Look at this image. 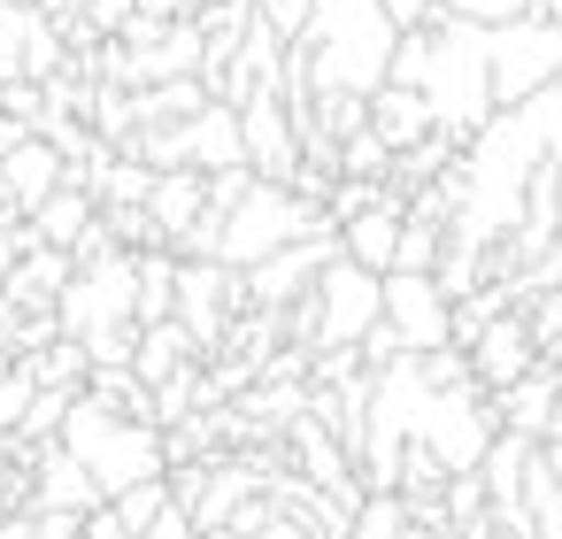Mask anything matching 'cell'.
I'll use <instances>...</instances> for the list:
<instances>
[{"label": "cell", "instance_id": "6da1fadb", "mask_svg": "<svg viewBox=\"0 0 562 539\" xmlns=\"http://www.w3.org/2000/svg\"><path fill=\"white\" fill-rule=\"evenodd\" d=\"M416 93L431 109V132H447L462 147L493 116V93H485V24L424 16V78H416Z\"/></svg>", "mask_w": 562, "mask_h": 539}, {"label": "cell", "instance_id": "7a4b0ae2", "mask_svg": "<svg viewBox=\"0 0 562 539\" xmlns=\"http://www.w3.org/2000/svg\"><path fill=\"white\" fill-rule=\"evenodd\" d=\"M78 462H86V478L101 485V501L109 493H124V485H139V478H162V424H139V416H116L109 401H93V393H70V408H63V431H55Z\"/></svg>", "mask_w": 562, "mask_h": 539}, {"label": "cell", "instance_id": "3957f363", "mask_svg": "<svg viewBox=\"0 0 562 539\" xmlns=\"http://www.w3.org/2000/svg\"><path fill=\"white\" fill-rule=\"evenodd\" d=\"M308 232H331V216H324L316 201H301L285 178H247V193L224 209L209 255H216L224 270H255L262 255H278V247H293V239H308Z\"/></svg>", "mask_w": 562, "mask_h": 539}, {"label": "cell", "instance_id": "277c9868", "mask_svg": "<svg viewBox=\"0 0 562 539\" xmlns=\"http://www.w3.org/2000/svg\"><path fill=\"white\" fill-rule=\"evenodd\" d=\"M554 78H562V24H547V16L485 24V93H493V109H516Z\"/></svg>", "mask_w": 562, "mask_h": 539}, {"label": "cell", "instance_id": "5b68a950", "mask_svg": "<svg viewBox=\"0 0 562 539\" xmlns=\"http://www.w3.org/2000/svg\"><path fill=\"white\" fill-rule=\"evenodd\" d=\"M170 316L186 324L193 355H216L224 332H232V316H239V270H224L216 255H178V301H170Z\"/></svg>", "mask_w": 562, "mask_h": 539}, {"label": "cell", "instance_id": "8992f818", "mask_svg": "<svg viewBox=\"0 0 562 539\" xmlns=\"http://www.w3.org/2000/svg\"><path fill=\"white\" fill-rule=\"evenodd\" d=\"M378 316L393 324V339L408 355L447 347V293L431 285V270H385L378 278Z\"/></svg>", "mask_w": 562, "mask_h": 539}, {"label": "cell", "instance_id": "52a82bcc", "mask_svg": "<svg viewBox=\"0 0 562 539\" xmlns=\"http://www.w3.org/2000/svg\"><path fill=\"white\" fill-rule=\"evenodd\" d=\"M239 162L255 178H285L301 162V132H293V116H285L278 93H247L239 101Z\"/></svg>", "mask_w": 562, "mask_h": 539}, {"label": "cell", "instance_id": "ba28073f", "mask_svg": "<svg viewBox=\"0 0 562 539\" xmlns=\"http://www.w3.org/2000/svg\"><path fill=\"white\" fill-rule=\"evenodd\" d=\"M462 362H470L477 393H501V385H516V378L539 362V347H531L524 316H516V308H501V316H485V324H477V339L462 347Z\"/></svg>", "mask_w": 562, "mask_h": 539}, {"label": "cell", "instance_id": "9c48e42d", "mask_svg": "<svg viewBox=\"0 0 562 539\" xmlns=\"http://www.w3.org/2000/svg\"><path fill=\"white\" fill-rule=\"evenodd\" d=\"M401 201H408V193L385 186V201H370V209L347 216V224H331V232H339V255L385 278V270H393V239H401Z\"/></svg>", "mask_w": 562, "mask_h": 539}, {"label": "cell", "instance_id": "30bf717a", "mask_svg": "<svg viewBox=\"0 0 562 539\" xmlns=\"http://www.w3.org/2000/svg\"><path fill=\"white\" fill-rule=\"evenodd\" d=\"M485 408H493V424L501 431H524V439H547L554 431V370H547V355L516 378V385H501V393H485Z\"/></svg>", "mask_w": 562, "mask_h": 539}, {"label": "cell", "instance_id": "8fae6325", "mask_svg": "<svg viewBox=\"0 0 562 539\" xmlns=\"http://www.w3.org/2000/svg\"><path fill=\"white\" fill-rule=\"evenodd\" d=\"M186 170H239V109L232 101H201L186 116Z\"/></svg>", "mask_w": 562, "mask_h": 539}, {"label": "cell", "instance_id": "7c38bea8", "mask_svg": "<svg viewBox=\"0 0 562 539\" xmlns=\"http://www.w3.org/2000/svg\"><path fill=\"white\" fill-rule=\"evenodd\" d=\"M0 186H9V201H16V209H40V201L63 186V155L32 132V139H16L9 155H0Z\"/></svg>", "mask_w": 562, "mask_h": 539}, {"label": "cell", "instance_id": "4fadbf2b", "mask_svg": "<svg viewBox=\"0 0 562 539\" xmlns=\"http://www.w3.org/2000/svg\"><path fill=\"white\" fill-rule=\"evenodd\" d=\"M362 132H370V139H385V147L401 155L408 139H424V132H431V109H424V93H416V86H378V93H370V109H362Z\"/></svg>", "mask_w": 562, "mask_h": 539}, {"label": "cell", "instance_id": "5bb4252c", "mask_svg": "<svg viewBox=\"0 0 562 539\" xmlns=\"http://www.w3.org/2000/svg\"><path fill=\"white\" fill-rule=\"evenodd\" d=\"M147 216H155V232H162V247L201 216V170H155V186H147V201H139Z\"/></svg>", "mask_w": 562, "mask_h": 539}, {"label": "cell", "instance_id": "9a60e30c", "mask_svg": "<svg viewBox=\"0 0 562 539\" xmlns=\"http://www.w3.org/2000/svg\"><path fill=\"white\" fill-rule=\"evenodd\" d=\"M24 224H32L40 247H63V255H70V239L93 224V193H86V186H55L40 209H24Z\"/></svg>", "mask_w": 562, "mask_h": 539}, {"label": "cell", "instance_id": "2e32d148", "mask_svg": "<svg viewBox=\"0 0 562 539\" xmlns=\"http://www.w3.org/2000/svg\"><path fill=\"white\" fill-rule=\"evenodd\" d=\"M186 362H201V355H193V339H186L178 316L139 324V339H132V378H139V385H155V378H170V370H186Z\"/></svg>", "mask_w": 562, "mask_h": 539}, {"label": "cell", "instance_id": "e0dca14e", "mask_svg": "<svg viewBox=\"0 0 562 539\" xmlns=\"http://www.w3.org/2000/svg\"><path fill=\"white\" fill-rule=\"evenodd\" d=\"M201 101H209L201 78H162V86H139V93H132V124H178V116H193Z\"/></svg>", "mask_w": 562, "mask_h": 539}, {"label": "cell", "instance_id": "ac0fdd59", "mask_svg": "<svg viewBox=\"0 0 562 539\" xmlns=\"http://www.w3.org/2000/svg\"><path fill=\"white\" fill-rule=\"evenodd\" d=\"M24 370H32V385H55V393H78L93 362H86V347H78V339H63V332H55L47 347H32V355H24Z\"/></svg>", "mask_w": 562, "mask_h": 539}, {"label": "cell", "instance_id": "d6986e66", "mask_svg": "<svg viewBox=\"0 0 562 539\" xmlns=\"http://www.w3.org/2000/svg\"><path fill=\"white\" fill-rule=\"evenodd\" d=\"M439 247H447V232H439L431 216H408V209H401V239H393V270H431V262H439Z\"/></svg>", "mask_w": 562, "mask_h": 539}, {"label": "cell", "instance_id": "ffe728a7", "mask_svg": "<svg viewBox=\"0 0 562 539\" xmlns=\"http://www.w3.org/2000/svg\"><path fill=\"white\" fill-rule=\"evenodd\" d=\"M162 501H170V478H139V485H124V493H109V508L124 516V531H132V539L147 531V516H155Z\"/></svg>", "mask_w": 562, "mask_h": 539}, {"label": "cell", "instance_id": "44dd1931", "mask_svg": "<svg viewBox=\"0 0 562 539\" xmlns=\"http://www.w3.org/2000/svg\"><path fill=\"white\" fill-rule=\"evenodd\" d=\"M385 162H393L385 139H370V132H347L339 139V178H385Z\"/></svg>", "mask_w": 562, "mask_h": 539}, {"label": "cell", "instance_id": "7402d4cb", "mask_svg": "<svg viewBox=\"0 0 562 539\" xmlns=\"http://www.w3.org/2000/svg\"><path fill=\"white\" fill-rule=\"evenodd\" d=\"M431 16H462V24H508V16H531L524 0H431Z\"/></svg>", "mask_w": 562, "mask_h": 539}, {"label": "cell", "instance_id": "603a6c76", "mask_svg": "<svg viewBox=\"0 0 562 539\" xmlns=\"http://www.w3.org/2000/svg\"><path fill=\"white\" fill-rule=\"evenodd\" d=\"M255 16H262L278 40H293V32H301V16H308V0H255Z\"/></svg>", "mask_w": 562, "mask_h": 539}, {"label": "cell", "instance_id": "cb8c5ba5", "mask_svg": "<svg viewBox=\"0 0 562 539\" xmlns=\"http://www.w3.org/2000/svg\"><path fill=\"white\" fill-rule=\"evenodd\" d=\"M139 539H193V516H186L178 501H162V508L147 516V531H139Z\"/></svg>", "mask_w": 562, "mask_h": 539}, {"label": "cell", "instance_id": "d4e9b609", "mask_svg": "<svg viewBox=\"0 0 562 539\" xmlns=\"http://www.w3.org/2000/svg\"><path fill=\"white\" fill-rule=\"evenodd\" d=\"M24 524H32V539H78L70 508H24Z\"/></svg>", "mask_w": 562, "mask_h": 539}, {"label": "cell", "instance_id": "484cf974", "mask_svg": "<svg viewBox=\"0 0 562 539\" xmlns=\"http://www.w3.org/2000/svg\"><path fill=\"white\" fill-rule=\"evenodd\" d=\"M255 539H316V531H308V524H293V516H285V508H278V516H270V524H262V531H255Z\"/></svg>", "mask_w": 562, "mask_h": 539}, {"label": "cell", "instance_id": "4316f807", "mask_svg": "<svg viewBox=\"0 0 562 539\" xmlns=\"http://www.w3.org/2000/svg\"><path fill=\"white\" fill-rule=\"evenodd\" d=\"M385 16L408 32V24H424V16H431V0H385Z\"/></svg>", "mask_w": 562, "mask_h": 539}, {"label": "cell", "instance_id": "83f0119b", "mask_svg": "<svg viewBox=\"0 0 562 539\" xmlns=\"http://www.w3.org/2000/svg\"><path fill=\"white\" fill-rule=\"evenodd\" d=\"M531 16H547V24H562V0H524Z\"/></svg>", "mask_w": 562, "mask_h": 539}, {"label": "cell", "instance_id": "f1b7e54d", "mask_svg": "<svg viewBox=\"0 0 562 539\" xmlns=\"http://www.w3.org/2000/svg\"><path fill=\"white\" fill-rule=\"evenodd\" d=\"M462 539H508V531H493V524H485V516H477V524H470V531H462Z\"/></svg>", "mask_w": 562, "mask_h": 539}, {"label": "cell", "instance_id": "f546056e", "mask_svg": "<svg viewBox=\"0 0 562 539\" xmlns=\"http://www.w3.org/2000/svg\"><path fill=\"white\" fill-rule=\"evenodd\" d=\"M193 539H239V531H232V524H209V531H193Z\"/></svg>", "mask_w": 562, "mask_h": 539}, {"label": "cell", "instance_id": "4dcf8cb0", "mask_svg": "<svg viewBox=\"0 0 562 539\" xmlns=\"http://www.w3.org/2000/svg\"><path fill=\"white\" fill-rule=\"evenodd\" d=\"M0 9H32V0H0Z\"/></svg>", "mask_w": 562, "mask_h": 539}]
</instances>
